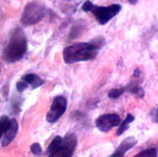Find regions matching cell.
I'll return each instance as SVG.
<instances>
[{
	"instance_id": "cell-3",
	"label": "cell",
	"mask_w": 158,
	"mask_h": 157,
	"mask_svg": "<svg viewBox=\"0 0 158 157\" xmlns=\"http://www.w3.org/2000/svg\"><path fill=\"white\" fill-rule=\"evenodd\" d=\"M46 14V8L39 1H32L24 7L21 16L22 24L33 25L39 23Z\"/></svg>"
},
{
	"instance_id": "cell-4",
	"label": "cell",
	"mask_w": 158,
	"mask_h": 157,
	"mask_svg": "<svg viewBox=\"0 0 158 157\" xmlns=\"http://www.w3.org/2000/svg\"><path fill=\"white\" fill-rule=\"evenodd\" d=\"M120 9L121 6L119 4H112L108 7L96 6L94 4L90 11L94 15L98 22L103 25L118 14Z\"/></svg>"
},
{
	"instance_id": "cell-17",
	"label": "cell",
	"mask_w": 158,
	"mask_h": 157,
	"mask_svg": "<svg viewBox=\"0 0 158 157\" xmlns=\"http://www.w3.org/2000/svg\"><path fill=\"white\" fill-rule=\"evenodd\" d=\"M31 153L35 155H37V156H40L42 154V148L40 144L38 143H34L33 145H31Z\"/></svg>"
},
{
	"instance_id": "cell-1",
	"label": "cell",
	"mask_w": 158,
	"mask_h": 157,
	"mask_svg": "<svg viewBox=\"0 0 158 157\" xmlns=\"http://www.w3.org/2000/svg\"><path fill=\"white\" fill-rule=\"evenodd\" d=\"M103 37H98L90 42L77 43L64 49L63 60L65 63L73 64L79 61L94 60L97 56L98 50L104 45Z\"/></svg>"
},
{
	"instance_id": "cell-2",
	"label": "cell",
	"mask_w": 158,
	"mask_h": 157,
	"mask_svg": "<svg viewBox=\"0 0 158 157\" xmlns=\"http://www.w3.org/2000/svg\"><path fill=\"white\" fill-rule=\"evenodd\" d=\"M27 52V39L24 31L16 28L13 30L9 42L3 51V58L7 62L13 63L21 60Z\"/></svg>"
},
{
	"instance_id": "cell-16",
	"label": "cell",
	"mask_w": 158,
	"mask_h": 157,
	"mask_svg": "<svg viewBox=\"0 0 158 157\" xmlns=\"http://www.w3.org/2000/svg\"><path fill=\"white\" fill-rule=\"evenodd\" d=\"M125 88H114V89H111L108 93V96L110 98L112 99H117L118 97L121 96L122 94L125 93Z\"/></svg>"
},
{
	"instance_id": "cell-22",
	"label": "cell",
	"mask_w": 158,
	"mask_h": 157,
	"mask_svg": "<svg viewBox=\"0 0 158 157\" xmlns=\"http://www.w3.org/2000/svg\"><path fill=\"white\" fill-rule=\"evenodd\" d=\"M110 157H124V155L119 154L118 152H115V151H114V153L113 155H111Z\"/></svg>"
},
{
	"instance_id": "cell-14",
	"label": "cell",
	"mask_w": 158,
	"mask_h": 157,
	"mask_svg": "<svg viewBox=\"0 0 158 157\" xmlns=\"http://www.w3.org/2000/svg\"><path fill=\"white\" fill-rule=\"evenodd\" d=\"M134 157H157V151L154 148L147 149L139 152Z\"/></svg>"
},
{
	"instance_id": "cell-9",
	"label": "cell",
	"mask_w": 158,
	"mask_h": 157,
	"mask_svg": "<svg viewBox=\"0 0 158 157\" xmlns=\"http://www.w3.org/2000/svg\"><path fill=\"white\" fill-rule=\"evenodd\" d=\"M136 139H135L134 137H128L126 139H125L120 145H118V148L116 149L115 152H118L119 154L124 155L129 150H131V148H133L135 145H136Z\"/></svg>"
},
{
	"instance_id": "cell-5",
	"label": "cell",
	"mask_w": 158,
	"mask_h": 157,
	"mask_svg": "<svg viewBox=\"0 0 158 157\" xmlns=\"http://www.w3.org/2000/svg\"><path fill=\"white\" fill-rule=\"evenodd\" d=\"M77 145V136L74 134H67L63 138L61 146L48 157H73Z\"/></svg>"
},
{
	"instance_id": "cell-19",
	"label": "cell",
	"mask_w": 158,
	"mask_h": 157,
	"mask_svg": "<svg viewBox=\"0 0 158 157\" xmlns=\"http://www.w3.org/2000/svg\"><path fill=\"white\" fill-rule=\"evenodd\" d=\"M28 88V83L25 81L24 82H17V84H16V88H17V90L19 92H23L24 89H26Z\"/></svg>"
},
{
	"instance_id": "cell-12",
	"label": "cell",
	"mask_w": 158,
	"mask_h": 157,
	"mask_svg": "<svg viewBox=\"0 0 158 157\" xmlns=\"http://www.w3.org/2000/svg\"><path fill=\"white\" fill-rule=\"evenodd\" d=\"M62 140H63V138H61V136H56L51 142V144L49 145L48 148L46 150V154L49 155L52 154L53 152H55L61 146Z\"/></svg>"
},
{
	"instance_id": "cell-7",
	"label": "cell",
	"mask_w": 158,
	"mask_h": 157,
	"mask_svg": "<svg viewBox=\"0 0 158 157\" xmlns=\"http://www.w3.org/2000/svg\"><path fill=\"white\" fill-rule=\"evenodd\" d=\"M119 124H120V117L116 114L101 115L95 121V124L98 130L103 133L109 132L113 128L119 125Z\"/></svg>"
},
{
	"instance_id": "cell-20",
	"label": "cell",
	"mask_w": 158,
	"mask_h": 157,
	"mask_svg": "<svg viewBox=\"0 0 158 157\" xmlns=\"http://www.w3.org/2000/svg\"><path fill=\"white\" fill-rule=\"evenodd\" d=\"M93 5H94L93 3L90 2L89 0H88V1H86L85 3H83V5H82V10L85 11V12H88V11L91 10Z\"/></svg>"
},
{
	"instance_id": "cell-6",
	"label": "cell",
	"mask_w": 158,
	"mask_h": 157,
	"mask_svg": "<svg viewBox=\"0 0 158 157\" xmlns=\"http://www.w3.org/2000/svg\"><path fill=\"white\" fill-rule=\"evenodd\" d=\"M67 109V100L62 96H56L53 99L51 109L46 114V120L49 123H56L64 114Z\"/></svg>"
},
{
	"instance_id": "cell-15",
	"label": "cell",
	"mask_w": 158,
	"mask_h": 157,
	"mask_svg": "<svg viewBox=\"0 0 158 157\" xmlns=\"http://www.w3.org/2000/svg\"><path fill=\"white\" fill-rule=\"evenodd\" d=\"M128 89H129V91L131 92V93L136 95L137 97H140V98H142L144 97V90L140 88V86H138L135 83L133 85H130Z\"/></svg>"
},
{
	"instance_id": "cell-18",
	"label": "cell",
	"mask_w": 158,
	"mask_h": 157,
	"mask_svg": "<svg viewBox=\"0 0 158 157\" xmlns=\"http://www.w3.org/2000/svg\"><path fill=\"white\" fill-rule=\"evenodd\" d=\"M150 116H151V118L154 123L158 124V108L152 109L151 113H150Z\"/></svg>"
},
{
	"instance_id": "cell-10",
	"label": "cell",
	"mask_w": 158,
	"mask_h": 157,
	"mask_svg": "<svg viewBox=\"0 0 158 157\" xmlns=\"http://www.w3.org/2000/svg\"><path fill=\"white\" fill-rule=\"evenodd\" d=\"M23 80L27 82L28 84L31 85V87L34 89L42 86L43 83H44V81H43L42 79L40 78V76H38L36 74H33V73L26 74L23 77Z\"/></svg>"
},
{
	"instance_id": "cell-8",
	"label": "cell",
	"mask_w": 158,
	"mask_h": 157,
	"mask_svg": "<svg viewBox=\"0 0 158 157\" xmlns=\"http://www.w3.org/2000/svg\"><path fill=\"white\" fill-rule=\"evenodd\" d=\"M18 122L16 121V119L13 118L11 120V125L9 128V130L1 135V145H2V147H5L12 142L14 139L15 138L17 133H18Z\"/></svg>"
},
{
	"instance_id": "cell-23",
	"label": "cell",
	"mask_w": 158,
	"mask_h": 157,
	"mask_svg": "<svg viewBox=\"0 0 158 157\" xmlns=\"http://www.w3.org/2000/svg\"><path fill=\"white\" fill-rule=\"evenodd\" d=\"M128 1H129V3H131V4H135L138 0H128Z\"/></svg>"
},
{
	"instance_id": "cell-11",
	"label": "cell",
	"mask_w": 158,
	"mask_h": 157,
	"mask_svg": "<svg viewBox=\"0 0 158 157\" xmlns=\"http://www.w3.org/2000/svg\"><path fill=\"white\" fill-rule=\"evenodd\" d=\"M134 120H135V117L133 116V115L131 114H127L126 118H125V120L123 121L121 124H120V125H119V127H118V130H117V133H116V134H117L118 136L121 135L122 134L124 133L125 130H127L128 128H129V124H131V123H132Z\"/></svg>"
},
{
	"instance_id": "cell-13",
	"label": "cell",
	"mask_w": 158,
	"mask_h": 157,
	"mask_svg": "<svg viewBox=\"0 0 158 157\" xmlns=\"http://www.w3.org/2000/svg\"><path fill=\"white\" fill-rule=\"evenodd\" d=\"M11 120L7 116H2L0 119V130H1V135L6 132L9 130V128L11 125Z\"/></svg>"
},
{
	"instance_id": "cell-21",
	"label": "cell",
	"mask_w": 158,
	"mask_h": 157,
	"mask_svg": "<svg viewBox=\"0 0 158 157\" xmlns=\"http://www.w3.org/2000/svg\"><path fill=\"white\" fill-rule=\"evenodd\" d=\"M140 71L139 69H135L134 71V73H133V76H134V77L135 78H138L139 76H140Z\"/></svg>"
}]
</instances>
